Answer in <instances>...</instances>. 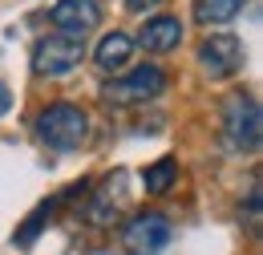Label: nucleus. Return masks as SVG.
I'll list each match as a JSON object with an SVG mask.
<instances>
[{
    "label": "nucleus",
    "instance_id": "obj_1",
    "mask_svg": "<svg viewBox=\"0 0 263 255\" xmlns=\"http://www.w3.org/2000/svg\"><path fill=\"white\" fill-rule=\"evenodd\" d=\"M36 138L53 150H77L89 138V114L73 101H53L36 114Z\"/></svg>",
    "mask_w": 263,
    "mask_h": 255
},
{
    "label": "nucleus",
    "instance_id": "obj_2",
    "mask_svg": "<svg viewBox=\"0 0 263 255\" xmlns=\"http://www.w3.org/2000/svg\"><path fill=\"white\" fill-rule=\"evenodd\" d=\"M263 118H259V101L251 94H231L223 101V142L235 154H255L259 150V134H263Z\"/></svg>",
    "mask_w": 263,
    "mask_h": 255
},
{
    "label": "nucleus",
    "instance_id": "obj_3",
    "mask_svg": "<svg viewBox=\"0 0 263 255\" xmlns=\"http://www.w3.org/2000/svg\"><path fill=\"white\" fill-rule=\"evenodd\" d=\"M81 61H85V37L49 32L33 45V73H41V77H65Z\"/></svg>",
    "mask_w": 263,
    "mask_h": 255
},
{
    "label": "nucleus",
    "instance_id": "obj_4",
    "mask_svg": "<svg viewBox=\"0 0 263 255\" xmlns=\"http://www.w3.org/2000/svg\"><path fill=\"white\" fill-rule=\"evenodd\" d=\"M162 89H166L162 69H158V65H138L126 77L105 81V85H101V97H105L109 105H146V101H154Z\"/></svg>",
    "mask_w": 263,
    "mask_h": 255
},
{
    "label": "nucleus",
    "instance_id": "obj_5",
    "mask_svg": "<svg viewBox=\"0 0 263 255\" xmlns=\"http://www.w3.org/2000/svg\"><path fill=\"white\" fill-rule=\"evenodd\" d=\"M198 65L211 81H227L235 73H243L247 65V49L235 32H211L202 45H198Z\"/></svg>",
    "mask_w": 263,
    "mask_h": 255
},
{
    "label": "nucleus",
    "instance_id": "obj_6",
    "mask_svg": "<svg viewBox=\"0 0 263 255\" xmlns=\"http://www.w3.org/2000/svg\"><path fill=\"white\" fill-rule=\"evenodd\" d=\"M170 235H174V227H170L166 215L142 211V215H134L130 223L122 227V247L130 255H158L170 243Z\"/></svg>",
    "mask_w": 263,
    "mask_h": 255
},
{
    "label": "nucleus",
    "instance_id": "obj_7",
    "mask_svg": "<svg viewBox=\"0 0 263 255\" xmlns=\"http://www.w3.org/2000/svg\"><path fill=\"white\" fill-rule=\"evenodd\" d=\"M57 32H69V37H85L89 29L101 25V4L98 0H57L49 8Z\"/></svg>",
    "mask_w": 263,
    "mask_h": 255
},
{
    "label": "nucleus",
    "instance_id": "obj_8",
    "mask_svg": "<svg viewBox=\"0 0 263 255\" xmlns=\"http://www.w3.org/2000/svg\"><path fill=\"white\" fill-rule=\"evenodd\" d=\"M178 41H182V21L178 16H150L138 32V45L150 49V53H170V49H178Z\"/></svg>",
    "mask_w": 263,
    "mask_h": 255
},
{
    "label": "nucleus",
    "instance_id": "obj_9",
    "mask_svg": "<svg viewBox=\"0 0 263 255\" xmlns=\"http://www.w3.org/2000/svg\"><path fill=\"white\" fill-rule=\"evenodd\" d=\"M134 57V37L122 29L105 32L98 41V49H93V65H98L101 73H118V69H126V61Z\"/></svg>",
    "mask_w": 263,
    "mask_h": 255
},
{
    "label": "nucleus",
    "instance_id": "obj_10",
    "mask_svg": "<svg viewBox=\"0 0 263 255\" xmlns=\"http://www.w3.org/2000/svg\"><path fill=\"white\" fill-rule=\"evenodd\" d=\"M243 4H247V0H195L191 12H195L198 25L211 29V25H227V21H235V16L243 12Z\"/></svg>",
    "mask_w": 263,
    "mask_h": 255
},
{
    "label": "nucleus",
    "instance_id": "obj_11",
    "mask_svg": "<svg viewBox=\"0 0 263 255\" xmlns=\"http://www.w3.org/2000/svg\"><path fill=\"white\" fill-rule=\"evenodd\" d=\"M174 178H178V162L170 158H158V162H150L146 170H142V187H146V194H166L170 187H174Z\"/></svg>",
    "mask_w": 263,
    "mask_h": 255
},
{
    "label": "nucleus",
    "instance_id": "obj_12",
    "mask_svg": "<svg viewBox=\"0 0 263 255\" xmlns=\"http://www.w3.org/2000/svg\"><path fill=\"white\" fill-rule=\"evenodd\" d=\"M49 215H53V203H41V207H36L33 215L25 219V227H21L16 235H12V243H21V247H29V243H33L36 235H41V227H45V219H49Z\"/></svg>",
    "mask_w": 263,
    "mask_h": 255
},
{
    "label": "nucleus",
    "instance_id": "obj_13",
    "mask_svg": "<svg viewBox=\"0 0 263 255\" xmlns=\"http://www.w3.org/2000/svg\"><path fill=\"white\" fill-rule=\"evenodd\" d=\"M154 4H162V0H126V8H130V12H150Z\"/></svg>",
    "mask_w": 263,
    "mask_h": 255
},
{
    "label": "nucleus",
    "instance_id": "obj_14",
    "mask_svg": "<svg viewBox=\"0 0 263 255\" xmlns=\"http://www.w3.org/2000/svg\"><path fill=\"white\" fill-rule=\"evenodd\" d=\"M8 110H12V94H8V85L0 81V118H4Z\"/></svg>",
    "mask_w": 263,
    "mask_h": 255
}]
</instances>
